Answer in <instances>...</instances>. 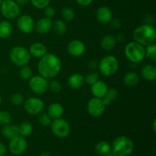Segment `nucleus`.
<instances>
[{
  "mask_svg": "<svg viewBox=\"0 0 156 156\" xmlns=\"http://www.w3.org/2000/svg\"><path fill=\"white\" fill-rule=\"evenodd\" d=\"M55 14H56V11H55L54 8L52 6L48 5L44 9V15L46 18L52 19L55 16Z\"/></svg>",
  "mask_w": 156,
  "mask_h": 156,
  "instance_id": "obj_39",
  "label": "nucleus"
},
{
  "mask_svg": "<svg viewBox=\"0 0 156 156\" xmlns=\"http://www.w3.org/2000/svg\"><path fill=\"white\" fill-rule=\"evenodd\" d=\"M108 89V85L104 81L98 80L97 82L91 85V91L93 96L98 98H102L106 94Z\"/></svg>",
  "mask_w": 156,
  "mask_h": 156,
  "instance_id": "obj_17",
  "label": "nucleus"
},
{
  "mask_svg": "<svg viewBox=\"0 0 156 156\" xmlns=\"http://www.w3.org/2000/svg\"><path fill=\"white\" fill-rule=\"evenodd\" d=\"M2 2V0H0V5H1Z\"/></svg>",
  "mask_w": 156,
  "mask_h": 156,
  "instance_id": "obj_50",
  "label": "nucleus"
},
{
  "mask_svg": "<svg viewBox=\"0 0 156 156\" xmlns=\"http://www.w3.org/2000/svg\"><path fill=\"white\" fill-rule=\"evenodd\" d=\"M99 72L104 76H112L119 69V61L115 56L108 55L102 58L98 65Z\"/></svg>",
  "mask_w": 156,
  "mask_h": 156,
  "instance_id": "obj_6",
  "label": "nucleus"
},
{
  "mask_svg": "<svg viewBox=\"0 0 156 156\" xmlns=\"http://www.w3.org/2000/svg\"><path fill=\"white\" fill-rule=\"evenodd\" d=\"M55 33L59 36L64 35L67 31V25L66 21L62 19H57L53 22V27Z\"/></svg>",
  "mask_w": 156,
  "mask_h": 156,
  "instance_id": "obj_27",
  "label": "nucleus"
},
{
  "mask_svg": "<svg viewBox=\"0 0 156 156\" xmlns=\"http://www.w3.org/2000/svg\"><path fill=\"white\" fill-rule=\"evenodd\" d=\"M24 108L30 115H38L44 109V102L37 97H30L24 102Z\"/></svg>",
  "mask_w": 156,
  "mask_h": 156,
  "instance_id": "obj_10",
  "label": "nucleus"
},
{
  "mask_svg": "<svg viewBox=\"0 0 156 156\" xmlns=\"http://www.w3.org/2000/svg\"><path fill=\"white\" fill-rule=\"evenodd\" d=\"M115 38L116 41H117V43H123L124 42L125 39H126V37H125V35L123 34V33H119L117 34V36L115 37Z\"/></svg>",
  "mask_w": 156,
  "mask_h": 156,
  "instance_id": "obj_42",
  "label": "nucleus"
},
{
  "mask_svg": "<svg viewBox=\"0 0 156 156\" xmlns=\"http://www.w3.org/2000/svg\"><path fill=\"white\" fill-rule=\"evenodd\" d=\"M104 156H117V155H116L115 154L112 152V151H110L109 152H108L106 155H105Z\"/></svg>",
  "mask_w": 156,
  "mask_h": 156,
  "instance_id": "obj_46",
  "label": "nucleus"
},
{
  "mask_svg": "<svg viewBox=\"0 0 156 156\" xmlns=\"http://www.w3.org/2000/svg\"><path fill=\"white\" fill-rule=\"evenodd\" d=\"M134 41L143 46H147L155 42L156 38L155 27L151 24H143L138 26L133 31Z\"/></svg>",
  "mask_w": 156,
  "mask_h": 156,
  "instance_id": "obj_2",
  "label": "nucleus"
},
{
  "mask_svg": "<svg viewBox=\"0 0 156 156\" xmlns=\"http://www.w3.org/2000/svg\"><path fill=\"white\" fill-rule=\"evenodd\" d=\"M118 94L119 91L116 88H108L106 94L102 98V101L105 103V105H106V107L109 106L112 104L113 101H114L117 99V98L118 97Z\"/></svg>",
  "mask_w": 156,
  "mask_h": 156,
  "instance_id": "obj_26",
  "label": "nucleus"
},
{
  "mask_svg": "<svg viewBox=\"0 0 156 156\" xmlns=\"http://www.w3.org/2000/svg\"><path fill=\"white\" fill-rule=\"evenodd\" d=\"M9 58L13 64L17 66H27L31 59V55L28 49L22 46H15L9 51Z\"/></svg>",
  "mask_w": 156,
  "mask_h": 156,
  "instance_id": "obj_4",
  "label": "nucleus"
},
{
  "mask_svg": "<svg viewBox=\"0 0 156 156\" xmlns=\"http://www.w3.org/2000/svg\"><path fill=\"white\" fill-rule=\"evenodd\" d=\"M40 156H50V153H49V152H42V153L41 154V155H40Z\"/></svg>",
  "mask_w": 156,
  "mask_h": 156,
  "instance_id": "obj_47",
  "label": "nucleus"
},
{
  "mask_svg": "<svg viewBox=\"0 0 156 156\" xmlns=\"http://www.w3.org/2000/svg\"><path fill=\"white\" fill-rule=\"evenodd\" d=\"M78 5L82 7H87L92 3L93 0H76Z\"/></svg>",
  "mask_w": 156,
  "mask_h": 156,
  "instance_id": "obj_41",
  "label": "nucleus"
},
{
  "mask_svg": "<svg viewBox=\"0 0 156 156\" xmlns=\"http://www.w3.org/2000/svg\"><path fill=\"white\" fill-rule=\"evenodd\" d=\"M18 130H19V135L24 137H27L31 135L33 133L34 126L29 122L24 121L18 126Z\"/></svg>",
  "mask_w": 156,
  "mask_h": 156,
  "instance_id": "obj_28",
  "label": "nucleus"
},
{
  "mask_svg": "<svg viewBox=\"0 0 156 156\" xmlns=\"http://www.w3.org/2000/svg\"><path fill=\"white\" fill-rule=\"evenodd\" d=\"M96 18L102 24H108L113 18V12L108 6H101L96 11Z\"/></svg>",
  "mask_w": 156,
  "mask_h": 156,
  "instance_id": "obj_15",
  "label": "nucleus"
},
{
  "mask_svg": "<svg viewBox=\"0 0 156 156\" xmlns=\"http://www.w3.org/2000/svg\"><path fill=\"white\" fill-rule=\"evenodd\" d=\"M10 101L11 103L13 105H15V106H20L22 104H24V96L21 94H20V93H15V94H13L11 96Z\"/></svg>",
  "mask_w": 156,
  "mask_h": 156,
  "instance_id": "obj_36",
  "label": "nucleus"
},
{
  "mask_svg": "<svg viewBox=\"0 0 156 156\" xmlns=\"http://www.w3.org/2000/svg\"><path fill=\"white\" fill-rule=\"evenodd\" d=\"M2 97H1V95H0V105H1V104H2Z\"/></svg>",
  "mask_w": 156,
  "mask_h": 156,
  "instance_id": "obj_49",
  "label": "nucleus"
},
{
  "mask_svg": "<svg viewBox=\"0 0 156 156\" xmlns=\"http://www.w3.org/2000/svg\"><path fill=\"white\" fill-rule=\"evenodd\" d=\"M123 84L128 87H134L140 82V76L135 72H128L123 79Z\"/></svg>",
  "mask_w": 156,
  "mask_h": 156,
  "instance_id": "obj_25",
  "label": "nucleus"
},
{
  "mask_svg": "<svg viewBox=\"0 0 156 156\" xmlns=\"http://www.w3.org/2000/svg\"><path fill=\"white\" fill-rule=\"evenodd\" d=\"M29 52H30L31 56L35 58H41L44 56L46 53H47V48L44 44L41 42H34L29 47Z\"/></svg>",
  "mask_w": 156,
  "mask_h": 156,
  "instance_id": "obj_19",
  "label": "nucleus"
},
{
  "mask_svg": "<svg viewBox=\"0 0 156 156\" xmlns=\"http://www.w3.org/2000/svg\"><path fill=\"white\" fill-rule=\"evenodd\" d=\"M49 82L47 79L37 75L33 76L29 80V88L32 92L37 94H43L48 90Z\"/></svg>",
  "mask_w": 156,
  "mask_h": 156,
  "instance_id": "obj_9",
  "label": "nucleus"
},
{
  "mask_svg": "<svg viewBox=\"0 0 156 156\" xmlns=\"http://www.w3.org/2000/svg\"><path fill=\"white\" fill-rule=\"evenodd\" d=\"M9 147L11 153L15 155H21L25 152L27 148V140L25 137L18 135L11 139Z\"/></svg>",
  "mask_w": 156,
  "mask_h": 156,
  "instance_id": "obj_12",
  "label": "nucleus"
},
{
  "mask_svg": "<svg viewBox=\"0 0 156 156\" xmlns=\"http://www.w3.org/2000/svg\"><path fill=\"white\" fill-rule=\"evenodd\" d=\"M52 118L47 113H40L37 115V122L40 125L43 126H48L51 124Z\"/></svg>",
  "mask_w": 156,
  "mask_h": 156,
  "instance_id": "obj_33",
  "label": "nucleus"
},
{
  "mask_svg": "<svg viewBox=\"0 0 156 156\" xmlns=\"http://www.w3.org/2000/svg\"><path fill=\"white\" fill-rule=\"evenodd\" d=\"M141 76L148 82H153L156 79V67L152 64H146L142 68Z\"/></svg>",
  "mask_w": 156,
  "mask_h": 156,
  "instance_id": "obj_20",
  "label": "nucleus"
},
{
  "mask_svg": "<svg viewBox=\"0 0 156 156\" xmlns=\"http://www.w3.org/2000/svg\"><path fill=\"white\" fill-rule=\"evenodd\" d=\"M117 41L115 36L112 34H106L101 40V47L105 51H111L115 48Z\"/></svg>",
  "mask_w": 156,
  "mask_h": 156,
  "instance_id": "obj_22",
  "label": "nucleus"
},
{
  "mask_svg": "<svg viewBox=\"0 0 156 156\" xmlns=\"http://www.w3.org/2000/svg\"><path fill=\"white\" fill-rule=\"evenodd\" d=\"M2 135L5 137V138L8 139V140H11V139L14 138L16 136L19 135V130H18V126L13 124H8L5 126H3L2 128Z\"/></svg>",
  "mask_w": 156,
  "mask_h": 156,
  "instance_id": "obj_23",
  "label": "nucleus"
},
{
  "mask_svg": "<svg viewBox=\"0 0 156 156\" xmlns=\"http://www.w3.org/2000/svg\"><path fill=\"white\" fill-rule=\"evenodd\" d=\"M99 78H100L99 74L96 72L89 73L86 75V76H85V83L89 85H92L93 84H94L99 80Z\"/></svg>",
  "mask_w": 156,
  "mask_h": 156,
  "instance_id": "obj_35",
  "label": "nucleus"
},
{
  "mask_svg": "<svg viewBox=\"0 0 156 156\" xmlns=\"http://www.w3.org/2000/svg\"><path fill=\"white\" fill-rule=\"evenodd\" d=\"M48 89L53 93H59L62 90V85L57 80H52L48 84Z\"/></svg>",
  "mask_w": 156,
  "mask_h": 156,
  "instance_id": "obj_37",
  "label": "nucleus"
},
{
  "mask_svg": "<svg viewBox=\"0 0 156 156\" xmlns=\"http://www.w3.org/2000/svg\"><path fill=\"white\" fill-rule=\"evenodd\" d=\"M7 152V149L3 143H0V156H4Z\"/></svg>",
  "mask_w": 156,
  "mask_h": 156,
  "instance_id": "obj_43",
  "label": "nucleus"
},
{
  "mask_svg": "<svg viewBox=\"0 0 156 156\" xmlns=\"http://www.w3.org/2000/svg\"><path fill=\"white\" fill-rule=\"evenodd\" d=\"M16 2V3L18 5H19L20 6H23V5H25L26 4L29 2L30 0H15Z\"/></svg>",
  "mask_w": 156,
  "mask_h": 156,
  "instance_id": "obj_45",
  "label": "nucleus"
},
{
  "mask_svg": "<svg viewBox=\"0 0 156 156\" xmlns=\"http://www.w3.org/2000/svg\"><path fill=\"white\" fill-rule=\"evenodd\" d=\"M19 76L24 80L29 81L30 79V78L34 76L33 70L31 69L30 67L27 66V65L21 66L19 71Z\"/></svg>",
  "mask_w": 156,
  "mask_h": 156,
  "instance_id": "obj_32",
  "label": "nucleus"
},
{
  "mask_svg": "<svg viewBox=\"0 0 156 156\" xmlns=\"http://www.w3.org/2000/svg\"><path fill=\"white\" fill-rule=\"evenodd\" d=\"M133 142L126 136L117 137L111 145V151L117 156H129L133 152Z\"/></svg>",
  "mask_w": 156,
  "mask_h": 156,
  "instance_id": "obj_3",
  "label": "nucleus"
},
{
  "mask_svg": "<svg viewBox=\"0 0 156 156\" xmlns=\"http://www.w3.org/2000/svg\"><path fill=\"white\" fill-rule=\"evenodd\" d=\"M12 117L10 113L6 111H0V125L5 126L10 124Z\"/></svg>",
  "mask_w": 156,
  "mask_h": 156,
  "instance_id": "obj_34",
  "label": "nucleus"
},
{
  "mask_svg": "<svg viewBox=\"0 0 156 156\" xmlns=\"http://www.w3.org/2000/svg\"><path fill=\"white\" fill-rule=\"evenodd\" d=\"M155 123H156V121H155V120H154V122H153V129H154V132H155V131H156Z\"/></svg>",
  "mask_w": 156,
  "mask_h": 156,
  "instance_id": "obj_48",
  "label": "nucleus"
},
{
  "mask_svg": "<svg viewBox=\"0 0 156 156\" xmlns=\"http://www.w3.org/2000/svg\"><path fill=\"white\" fill-rule=\"evenodd\" d=\"M109 24H111V27L113 29H115V30H118L122 26L121 21L118 18H112V20H111Z\"/></svg>",
  "mask_w": 156,
  "mask_h": 156,
  "instance_id": "obj_40",
  "label": "nucleus"
},
{
  "mask_svg": "<svg viewBox=\"0 0 156 156\" xmlns=\"http://www.w3.org/2000/svg\"><path fill=\"white\" fill-rule=\"evenodd\" d=\"M61 16L66 22H71L75 18V12L72 8L64 7L61 11Z\"/></svg>",
  "mask_w": 156,
  "mask_h": 156,
  "instance_id": "obj_30",
  "label": "nucleus"
},
{
  "mask_svg": "<svg viewBox=\"0 0 156 156\" xmlns=\"http://www.w3.org/2000/svg\"><path fill=\"white\" fill-rule=\"evenodd\" d=\"M94 149H95L97 154H98L99 155L104 156L110 151H111V146L107 141H101L97 143Z\"/></svg>",
  "mask_w": 156,
  "mask_h": 156,
  "instance_id": "obj_29",
  "label": "nucleus"
},
{
  "mask_svg": "<svg viewBox=\"0 0 156 156\" xmlns=\"http://www.w3.org/2000/svg\"><path fill=\"white\" fill-rule=\"evenodd\" d=\"M50 126L53 135L58 138L63 139L69 135L71 130L69 123L66 120L62 119V117L52 120Z\"/></svg>",
  "mask_w": 156,
  "mask_h": 156,
  "instance_id": "obj_8",
  "label": "nucleus"
},
{
  "mask_svg": "<svg viewBox=\"0 0 156 156\" xmlns=\"http://www.w3.org/2000/svg\"><path fill=\"white\" fill-rule=\"evenodd\" d=\"M124 53L126 57L134 63L142 62L146 57L145 47L136 41H132L126 44L124 49Z\"/></svg>",
  "mask_w": 156,
  "mask_h": 156,
  "instance_id": "obj_5",
  "label": "nucleus"
},
{
  "mask_svg": "<svg viewBox=\"0 0 156 156\" xmlns=\"http://www.w3.org/2000/svg\"><path fill=\"white\" fill-rule=\"evenodd\" d=\"M67 52L74 57H79L85 52V45L82 41L78 39L72 40L67 44Z\"/></svg>",
  "mask_w": 156,
  "mask_h": 156,
  "instance_id": "obj_14",
  "label": "nucleus"
},
{
  "mask_svg": "<svg viewBox=\"0 0 156 156\" xmlns=\"http://www.w3.org/2000/svg\"><path fill=\"white\" fill-rule=\"evenodd\" d=\"M64 113V108L61 104L55 102L51 104L48 107L47 109V114L52 118V120L61 118Z\"/></svg>",
  "mask_w": 156,
  "mask_h": 156,
  "instance_id": "obj_21",
  "label": "nucleus"
},
{
  "mask_svg": "<svg viewBox=\"0 0 156 156\" xmlns=\"http://www.w3.org/2000/svg\"><path fill=\"white\" fill-rule=\"evenodd\" d=\"M13 31L12 24L7 20L0 21V39H7Z\"/></svg>",
  "mask_w": 156,
  "mask_h": 156,
  "instance_id": "obj_24",
  "label": "nucleus"
},
{
  "mask_svg": "<svg viewBox=\"0 0 156 156\" xmlns=\"http://www.w3.org/2000/svg\"><path fill=\"white\" fill-rule=\"evenodd\" d=\"M62 68V62L59 56L53 53H46L40 58L37 63V72L40 76L50 79L57 76Z\"/></svg>",
  "mask_w": 156,
  "mask_h": 156,
  "instance_id": "obj_1",
  "label": "nucleus"
},
{
  "mask_svg": "<svg viewBox=\"0 0 156 156\" xmlns=\"http://www.w3.org/2000/svg\"><path fill=\"white\" fill-rule=\"evenodd\" d=\"M0 12L6 19H15L21 14V6L17 4L15 0H2Z\"/></svg>",
  "mask_w": 156,
  "mask_h": 156,
  "instance_id": "obj_7",
  "label": "nucleus"
},
{
  "mask_svg": "<svg viewBox=\"0 0 156 156\" xmlns=\"http://www.w3.org/2000/svg\"><path fill=\"white\" fill-rule=\"evenodd\" d=\"M98 63H97V62L94 60H90L89 62H88V68L91 69H96L98 68Z\"/></svg>",
  "mask_w": 156,
  "mask_h": 156,
  "instance_id": "obj_44",
  "label": "nucleus"
},
{
  "mask_svg": "<svg viewBox=\"0 0 156 156\" xmlns=\"http://www.w3.org/2000/svg\"><path fill=\"white\" fill-rule=\"evenodd\" d=\"M53 27V21L52 19L46 17L41 18L35 22L34 30L40 34H45L50 32Z\"/></svg>",
  "mask_w": 156,
  "mask_h": 156,
  "instance_id": "obj_16",
  "label": "nucleus"
},
{
  "mask_svg": "<svg viewBox=\"0 0 156 156\" xmlns=\"http://www.w3.org/2000/svg\"><path fill=\"white\" fill-rule=\"evenodd\" d=\"M106 105L102 101V98H92L87 104V111L90 116L93 117H99L104 114Z\"/></svg>",
  "mask_w": 156,
  "mask_h": 156,
  "instance_id": "obj_11",
  "label": "nucleus"
},
{
  "mask_svg": "<svg viewBox=\"0 0 156 156\" xmlns=\"http://www.w3.org/2000/svg\"><path fill=\"white\" fill-rule=\"evenodd\" d=\"M146 51V57L150 59L152 62L156 61V44L155 42L149 44L145 47Z\"/></svg>",
  "mask_w": 156,
  "mask_h": 156,
  "instance_id": "obj_31",
  "label": "nucleus"
},
{
  "mask_svg": "<svg viewBox=\"0 0 156 156\" xmlns=\"http://www.w3.org/2000/svg\"><path fill=\"white\" fill-rule=\"evenodd\" d=\"M17 27L18 30L23 34H30L34 30V19L28 15H19L17 20Z\"/></svg>",
  "mask_w": 156,
  "mask_h": 156,
  "instance_id": "obj_13",
  "label": "nucleus"
},
{
  "mask_svg": "<svg viewBox=\"0 0 156 156\" xmlns=\"http://www.w3.org/2000/svg\"><path fill=\"white\" fill-rule=\"evenodd\" d=\"M67 84L73 89H80L85 84V76L80 73H73L69 77Z\"/></svg>",
  "mask_w": 156,
  "mask_h": 156,
  "instance_id": "obj_18",
  "label": "nucleus"
},
{
  "mask_svg": "<svg viewBox=\"0 0 156 156\" xmlns=\"http://www.w3.org/2000/svg\"><path fill=\"white\" fill-rule=\"evenodd\" d=\"M32 5L37 9H44L50 3V0H30Z\"/></svg>",
  "mask_w": 156,
  "mask_h": 156,
  "instance_id": "obj_38",
  "label": "nucleus"
}]
</instances>
